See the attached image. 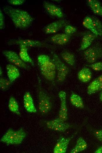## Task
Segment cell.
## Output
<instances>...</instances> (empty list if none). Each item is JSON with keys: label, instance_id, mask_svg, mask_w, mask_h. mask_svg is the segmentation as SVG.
I'll return each mask as SVG.
<instances>
[{"label": "cell", "instance_id": "1", "mask_svg": "<svg viewBox=\"0 0 102 153\" xmlns=\"http://www.w3.org/2000/svg\"><path fill=\"white\" fill-rule=\"evenodd\" d=\"M3 10L15 26L21 29H25L29 27L35 20L28 12L23 10L6 6L3 7Z\"/></svg>", "mask_w": 102, "mask_h": 153}, {"label": "cell", "instance_id": "2", "mask_svg": "<svg viewBox=\"0 0 102 153\" xmlns=\"http://www.w3.org/2000/svg\"><path fill=\"white\" fill-rule=\"evenodd\" d=\"M37 60L42 75L46 80L54 83L55 79L56 70L52 59L47 55L41 54L38 56Z\"/></svg>", "mask_w": 102, "mask_h": 153}, {"label": "cell", "instance_id": "3", "mask_svg": "<svg viewBox=\"0 0 102 153\" xmlns=\"http://www.w3.org/2000/svg\"><path fill=\"white\" fill-rule=\"evenodd\" d=\"M40 80L38 77L37 90L38 99V109L43 114H46L51 110L52 101L50 96L44 89L41 84Z\"/></svg>", "mask_w": 102, "mask_h": 153}, {"label": "cell", "instance_id": "4", "mask_svg": "<svg viewBox=\"0 0 102 153\" xmlns=\"http://www.w3.org/2000/svg\"><path fill=\"white\" fill-rule=\"evenodd\" d=\"M26 133L23 128L15 131L9 129L0 139V142L7 145L21 144L26 137Z\"/></svg>", "mask_w": 102, "mask_h": 153}, {"label": "cell", "instance_id": "5", "mask_svg": "<svg viewBox=\"0 0 102 153\" xmlns=\"http://www.w3.org/2000/svg\"><path fill=\"white\" fill-rule=\"evenodd\" d=\"M83 55L88 63L91 64L102 58V44L96 42L84 50Z\"/></svg>", "mask_w": 102, "mask_h": 153}, {"label": "cell", "instance_id": "6", "mask_svg": "<svg viewBox=\"0 0 102 153\" xmlns=\"http://www.w3.org/2000/svg\"><path fill=\"white\" fill-rule=\"evenodd\" d=\"M51 53L52 59L55 64L57 72V82L62 83L66 79L70 71V69L54 51L52 50Z\"/></svg>", "mask_w": 102, "mask_h": 153}, {"label": "cell", "instance_id": "7", "mask_svg": "<svg viewBox=\"0 0 102 153\" xmlns=\"http://www.w3.org/2000/svg\"><path fill=\"white\" fill-rule=\"evenodd\" d=\"M8 45H24L27 47H38L54 49L52 46L40 41L31 39H22L18 38L17 39H12L9 40L7 42Z\"/></svg>", "mask_w": 102, "mask_h": 153}, {"label": "cell", "instance_id": "8", "mask_svg": "<svg viewBox=\"0 0 102 153\" xmlns=\"http://www.w3.org/2000/svg\"><path fill=\"white\" fill-rule=\"evenodd\" d=\"M2 53L8 60L15 66L28 70L30 67L20 58L15 51L11 50H4Z\"/></svg>", "mask_w": 102, "mask_h": 153}, {"label": "cell", "instance_id": "9", "mask_svg": "<svg viewBox=\"0 0 102 153\" xmlns=\"http://www.w3.org/2000/svg\"><path fill=\"white\" fill-rule=\"evenodd\" d=\"M46 125L50 129L55 131L63 132L71 127V125L60 119L58 118L55 119L48 121Z\"/></svg>", "mask_w": 102, "mask_h": 153}, {"label": "cell", "instance_id": "10", "mask_svg": "<svg viewBox=\"0 0 102 153\" xmlns=\"http://www.w3.org/2000/svg\"><path fill=\"white\" fill-rule=\"evenodd\" d=\"M58 95L61 102L58 118L63 121L65 122L68 118L66 93L65 92L61 91L59 92Z\"/></svg>", "mask_w": 102, "mask_h": 153}, {"label": "cell", "instance_id": "11", "mask_svg": "<svg viewBox=\"0 0 102 153\" xmlns=\"http://www.w3.org/2000/svg\"><path fill=\"white\" fill-rule=\"evenodd\" d=\"M68 21L62 19L52 22L47 25L43 29L44 32L46 34L55 33L67 25Z\"/></svg>", "mask_w": 102, "mask_h": 153}, {"label": "cell", "instance_id": "12", "mask_svg": "<svg viewBox=\"0 0 102 153\" xmlns=\"http://www.w3.org/2000/svg\"><path fill=\"white\" fill-rule=\"evenodd\" d=\"M75 135V134H74ZM74 135L68 138L63 136L59 137L53 149L54 153H65L66 152L68 145Z\"/></svg>", "mask_w": 102, "mask_h": 153}, {"label": "cell", "instance_id": "13", "mask_svg": "<svg viewBox=\"0 0 102 153\" xmlns=\"http://www.w3.org/2000/svg\"><path fill=\"white\" fill-rule=\"evenodd\" d=\"M43 6L47 12L51 16L59 18H62L64 16L61 9L56 5L49 2L44 1Z\"/></svg>", "mask_w": 102, "mask_h": 153}, {"label": "cell", "instance_id": "14", "mask_svg": "<svg viewBox=\"0 0 102 153\" xmlns=\"http://www.w3.org/2000/svg\"><path fill=\"white\" fill-rule=\"evenodd\" d=\"M102 90V74L93 80L88 85L87 93L91 95Z\"/></svg>", "mask_w": 102, "mask_h": 153}, {"label": "cell", "instance_id": "15", "mask_svg": "<svg viewBox=\"0 0 102 153\" xmlns=\"http://www.w3.org/2000/svg\"><path fill=\"white\" fill-rule=\"evenodd\" d=\"M91 32L85 33L83 36L79 48V50H84L89 47L95 39L97 37Z\"/></svg>", "mask_w": 102, "mask_h": 153}, {"label": "cell", "instance_id": "16", "mask_svg": "<svg viewBox=\"0 0 102 153\" xmlns=\"http://www.w3.org/2000/svg\"><path fill=\"white\" fill-rule=\"evenodd\" d=\"M71 35L66 33L58 34L52 36L50 41L53 43L59 45L67 44L69 41Z\"/></svg>", "mask_w": 102, "mask_h": 153}, {"label": "cell", "instance_id": "17", "mask_svg": "<svg viewBox=\"0 0 102 153\" xmlns=\"http://www.w3.org/2000/svg\"><path fill=\"white\" fill-rule=\"evenodd\" d=\"M23 103L25 109L28 112L33 113L37 112L33 98L29 92H26L25 93L23 97Z\"/></svg>", "mask_w": 102, "mask_h": 153}, {"label": "cell", "instance_id": "18", "mask_svg": "<svg viewBox=\"0 0 102 153\" xmlns=\"http://www.w3.org/2000/svg\"><path fill=\"white\" fill-rule=\"evenodd\" d=\"M6 68L9 80L13 83L19 76V71L15 66L11 64H7Z\"/></svg>", "mask_w": 102, "mask_h": 153}, {"label": "cell", "instance_id": "19", "mask_svg": "<svg viewBox=\"0 0 102 153\" xmlns=\"http://www.w3.org/2000/svg\"><path fill=\"white\" fill-rule=\"evenodd\" d=\"M92 74L90 70L87 67H84L79 71L78 74L79 79L83 83H87L91 80Z\"/></svg>", "mask_w": 102, "mask_h": 153}, {"label": "cell", "instance_id": "20", "mask_svg": "<svg viewBox=\"0 0 102 153\" xmlns=\"http://www.w3.org/2000/svg\"><path fill=\"white\" fill-rule=\"evenodd\" d=\"M62 59L69 65L74 66L75 65L76 59L74 54L71 52L64 50L60 53Z\"/></svg>", "mask_w": 102, "mask_h": 153}, {"label": "cell", "instance_id": "21", "mask_svg": "<svg viewBox=\"0 0 102 153\" xmlns=\"http://www.w3.org/2000/svg\"><path fill=\"white\" fill-rule=\"evenodd\" d=\"M87 4L92 11L96 14L102 16V6L97 0H88Z\"/></svg>", "mask_w": 102, "mask_h": 153}, {"label": "cell", "instance_id": "22", "mask_svg": "<svg viewBox=\"0 0 102 153\" xmlns=\"http://www.w3.org/2000/svg\"><path fill=\"white\" fill-rule=\"evenodd\" d=\"M19 46V55L21 59L24 62L30 63L33 66H34V62L28 53V47L24 45H20Z\"/></svg>", "mask_w": 102, "mask_h": 153}, {"label": "cell", "instance_id": "23", "mask_svg": "<svg viewBox=\"0 0 102 153\" xmlns=\"http://www.w3.org/2000/svg\"><path fill=\"white\" fill-rule=\"evenodd\" d=\"M87 144L84 139L81 137L77 139L75 146L71 151V153H77L83 151L87 147Z\"/></svg>", "mask_w": 102, "mask_h": 153}, {"label": "cell", "instance_id": "24", "mask_svg": "<svg viewBox=\"0 0 102 153\" xmlns=\"http://www.w3.org/2000/svg\"><path fill=\"white\" fill-rule=\"evenodd\" d=\"M70 100L71 104L77 108L83 109L84 105L81 97L78 95L72 93L70 97Z\"/></svg>", "mask_w": 102, "mask_h": 153}, {"label": "cell", "instance_id": "25", "mask_svg": "<svg viewBox=\"0 0 102 153\" xmlns=\"http://www.w3.org/2000/svg\"><path fill=\"white\" fill-rule=\"evenodd\" d=\"M8 107L10 111L18 115H20L18 104L14 97H10L8 102Z\"/></svg>", "mask_w": 102, "mask_h": 153}, {"label": "cell", "instance_id": "26", "mask_svg": "<svg viewBox=\"0 0 102 153\" xmlns=\"http://www.w3.org/2000/svg\"><path fill=\"white\" fill-rule=\"evenodd\" d=\"M83 24L85 27L90 30L93 33L97 36L99 35L98 34L94 28L92 20L90 17L87 16L84 19Z\"/></svg>", "mask_w": 102, "mask_h": 153}, {"label": "cell", "instance_id": "27", "mask_svg": "<svg viewBox=\"0 0 102 153\" xmlns=\"http://www.w3.org/2000/svg\"><path fill=\"white\" fill-rule=\"evenodd\" d=\"M91 19L94 28L98 33L99 35L102 36V23L97 17L94 16L90 17Z\"/></svg>", "mask_w": 102, "mask_h": 153}, {"label": "cell", "instance_id": "28", "mask_svg": "<svg viewBox=\"0 0 102 153\" xmlns=\"http://www.w3.org/2000/svg\"><path fill=\"white\" fill-rule=\"evenodd\" d=\"M12 83L9 80L2 77L0 78V88L3 91L6 90Z\"/></svg>", "mask_w": 102, "mask_h": 153}, {"label": "cell", "instance_id": "29", "mask_svg": "<svg viewBox=\"0 0 102 153\" xmlns=\"http://www.w3.org/2000/svg\"><path fill=\"white\" fill-rule=\"evenodd\" d=\"M87 66L90 67L95 71H100L102 70V61L95 62L88 65Z\"/></svg>", "mask_w": 102, "mask_h": 153}, {"label": "cell", "instance_id": "30", "mask_svg": "<svg viewBox=\"0 0 102 153\" xmlns=\"http://www.w3.org/2000/svg\"><path fill=\"white\" fill-rule=\"evenodd\" d=\"M76 31V28L71 25H67L65 27V33L68 35H71L75 32Z\"/></svg>", "mask_w": 102, "mask_h": 153}, {"label": "cell", "instance_id": "31", "mask_svg": "<svg viewBox=\"0 0 102 153\" xmlns=\"http://www.w3.org/2000/svg\"><path fill=\"white\" fill-rule=\"evenodd\" d=\"M93 134L95 137L102 143V129L94 131Z\"/></svg>", "mask_w": 102, "mask_h": 153}, {"label": "cell", "instance_id": "32", "mask_svg": "<svg viewBox=\"0 0 102 153\" xmlns=\"http://www.w3.org/2000/svg\"><path fill=\"white\" fill-rule=\"evenodd\" d=\"M5 27L4 16L2 11H0V29L1 30L4 29Z\"/></svg>", "mask_w": 102, "mask_h": 153}, {"label": "cell", "instance_id": "33", "mask_svg": "<svg viewBox=\"0 0 102 153\" xmlns=\"http://www.w3.org/2000/svg\"><path fill=\"white\" fill-rule=\"evenodd\" d=\"M24 0H8V2L10 4L14 5H21L25 2Z\"/></svg>", "mask_w": 102, "mask_h": 153}, {"label": "cell", "instance_id": "34", "mask_svg": "<svg viewBox=\"0 0 102 153\" xmlns=\"http://www.w3.org/2000/svg\"><path fill=\"white\" fill-rule=\"evenodd\" d=\"M95 153H102V146L99 147L94 152Z\"/></svg>", "mask_w": 102, "mask_h": 153}, {"label": "cell", "instance_id": "35", "mask_svg": "<svg viewBox=\"0 0 102 153\" xmlns=\"http://www.w3.org/2000/svg\"><path fill=\"white\" fill-rule=\"evenodd\" d=\"M99 98L101 101L102 102V90H101Z\"/></svg>", "mask_w": 102, "mask_h": 153}, {"label": "cell", "instance_id": "36", "mask_svg": "<svg viewBox=\"0 0 102 153\" xmlns=\"http://www.w3.org/2000/svg\"><path fill=\"white\" fill-rule=\"evenodd\" d=\"M2 69L1 67V66L0 67V76H1L2 75Z\"/></svg>", "mask_w": 102, "mask_h": 153}]
</instances>
